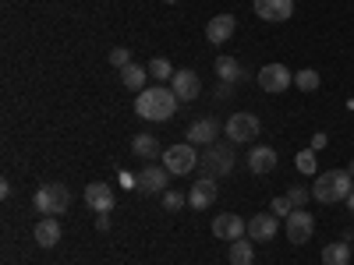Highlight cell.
<instances>
[{
	"instance_id": "cell-15",
	"label": "cell",
	"mask_w": 354,
	"mask_h": 265,
	"mask_svg": "<svg viewBox=\"0 0 354 265\" xmlns=\"http://www.w3.org/2000/svg\"><path fill=\"white\" fill-rule=\"evenodd\" d=\"M170 88L177 92V99H181V103H192V99H198V92H202V81H198L195 71H177L174 81H170Z\"/></svg>"
},
{
	"instance_id": "cell-24",
	"label": "cell",
	"mask_w": 354,
	"mask_h": 265,
	"mask_svg": "<svg viewBox=\"0 0 354 265\" xmlns=\"http://www.w3.org/2000/svg\"><path fill=\"white\" fill-rule=\"evenodd\" d=\"M230 265H252L255 262V248H248V241H230V251H227Z\"/></svg>"
},
{
	"instance_id": "cell-35",
	"label": "cell",
	"mask_w": 354,
	"mask_h": 265,
	"mask_svg": "<svg viewBox=\"0 0 354 265\" xmlns=\"http://www.w3.org/2000/svg\"><path fill=\"white\" fill-rule=\"evenodd\" d=\"M347 173H351V177H354V163H351V166H347Z\"/></svg>"
},
{
	"instance_id": "cell-25",
	"label": "cell",
	"mask_w": 354,
	"mask_h": 265,
	"mask_svg": "<svg viewBox=\"0 0 354 265\" xmlns=\"http://www.w3.org/2000/svg\"><path fill=\"white\" fill-rule=\"evenodd\" d=\"M174 68H170V61L167 57H153L149 61V78H156V81H174Z\"/></svg>"
},
{
	"instance_id": "cell-5",
	"label": "cell",
	"mask_w": 354,
	"mask_h": 265,
	"mask_svg": "<svg viewBox=\"0 0 354 265\" xmlns=\"http://www.w3.org/2000/svg\"><path fill=\"white\" fill-rule=\"evenodd\" d=\"M163 166L174 173V177H185L198 166V153L192 141H181V145H170V149L163 153Z\"/></svg>"
},
{
	"instance_id": "cell-8",
	"label": "cell",
	"mask_w": 354,
	"mask_h": 265,
	"mask_svg": "<svg viewBox=\"0 0 354 265\" xmlns=\"http://www.w3.org/2000/svg\"><path fill=\"white\" fill-rule=\"evenodd\" d=\"M290 85H294V75H290L283 64H266V68L259 71V88H262V92L280 96V92H287Z\"/></svg>"
},
{
	"instance_id": "cell-4",
	"label": "cell",
	"mask_w": 354,
	"mask_h": 265,
	"mask_svg": "<svg viewBox=\"0 0 354 265\" xmlns=\"http://www.w3.org/2000/svg\"><path fill=\"white\" fill-rule=\"evenodd\" d=\"M198 170H202V177H227L230 170H234V149L230 145H209L202 156H198Z\"/></svg>"
},
{
	"instance_id": "cell-28",
	"label": "cell",
	"mask_w": 354,
	"mask_h": 265,
	"mask_svg": "<svg viewBox=\"0 0 354 265\" xmlns=\"http://www.w3.org/2000/svg\"><path fill=\"white\" fill-rule=\"evenodd\" d=\"M294 166H298L301 173H315L319 163H315V149H301L298 156H294Z\"/></svg>"
},
{
	"instance_id": "cell-34",
	"label": "cell",
	"mask_w": 354,
	"mask_h": 265,
	"mask_svg": "<svg viewBox=\"0 0 354 265\" xmlns=\"http://www.w3.org/2000/svg\"><path fill=\"white\" fill-rule=\"evenodd\" d=\"M347 209H351V213H354V191H351V195H347Z\"/></svg>"
},
{
	"instance_id": "cell-27",
	"label": "cell",
	"mask_w": 354,
	"mask_h": 265,
	"mask_svg": "<svg viewBox=\"0 0 354 265\" xmlns=\"http://www.w3.org/2000/svg\"><path fill=\"white\" fill-rule=\"evenodd\" d=\"M185 205H188V195H181V191H163V209L167 213H181L185 209Z\"/></svg>"
},
{
	"instance_id": "cell-22",
	"label": "cell",
	"mask_w": 354,
	"mask_h": 265,
	"mask_svg": "<svg viewBox=\"0 0 354 265\" xmlns=\"http://www.w3.org/2000/svg\"><path fill=\"white\" fill-rule=\"evenodd\" d=\"M216 78L234 85L238 78H245V71H241V64L234 61V57H216Z\"/></svg>"
},
{
	"instance_id": "cell-7",
	"label": "cell",
	"mask_w": 354,
	"mask_h": 265,
	"mask_svg": "<svg viewBox=\"0 0 354 265\" xmlns=\"http://www.w3.org/2000/svg\"><path fill=\"white\" fill-rule=\"evenodd\" d=\"M259 131H262V124H259L255 113H230V121H227V128H223V135H227L230 141H255Z\"/></svg>"
},
{
	"instance_id": "cell-31",
	"label": "cell",
	"mask_w": 354,
	"mask_h": 265,
	"mask_svg": "<svg viewBox=\"0 0 354 265\" xmlns=\"http://www.w3.org/2000/svg\"><path fill=\"white\" fill-rule=\"evenodd\" d=\"M290 213H294V205H290L287 195H283V198H273V216H277V219H287Z\"/></svg>"
},
{
	"instance_id": "cell-16",
	"label": "cell",
	"mask_w": 354,
	"mask_h": 265,
	"mask_svg": "<svg viewBox=\"0 0 354 265\" xmlns=\"http://www.w3.org/2000/svg\"><path fill=\"white\" fill-rule=\"evenodd\" d=\"M277 223H280V219H277L273 213L252 216V219H248V241H259V244H262V241H273V237H277Z\"/></svg>"
},
{
	"instance_id": "cell-11",
	"label": "cell",
	"mask_w": 354,
	"mask_h": 265,
	"mask_svg": "<svg viewBox=\"0 0 354 265\" xmlns=\"http://www.w3.org/2000/svg\"><path fill=\"white\" fill-rule=\"evenodd\" d=\"M245 233H248V223L234 213H220L213 219V237H220V241H241Z\"/></svg>"
},
{
	"instance_id": "cell-3",
	"label": "cell",
	"mask_w": 354,
	"mask_h": 265,
	"mask_svg": "<svg viewBox=\"0 0 354 265\" xmlns=\"http://www.w3.org/2000/svg\"><path fill=\"white\" fill-rule=\"evenodd\" d=\"M32 205L43 213V216H61L71 209V191L64 184H43L32 198Z\"/></svg>"
},
{
	"instance_id": "cell-18",
	"label": "cell",
	"mask_w": 354,
	"mask_h": 265,
	"mask_svg": "<svg viewBox=\"0 0 354 265\" xmlns=\"http://www.w3.org/2000/svg\"><path fill=\"white\" fill-rule=\"evenodd\" d=\"M32 237H36L39 248H57V244H61V223L50 219V216H43V219L36 223V230H32Z\"/></svg>"
},
{
	"instance_id": "cell-17",
	"label": "cell",
	"mask_w": 354,
	"mask_h": 265,
	"mask_svg": "<svg viewBox=\"0 0 354 265\" xmlns=\"http://www.w3.org/2000/svg\"><path fill=\"white\" fill-rule=\"evenodd\" d=\"M234 28H238V18L234 14H216L209 25H205V39H209L213 46H223L234 36Z\"/></svg>"
},
{
	"instance_id": "cell-9",
	"label": "cell",
	"mask_w": 354,
	"mask_h": 265,
	"mask_svg": "<svg viewBox=\"0 0 354 265\" xmlns=\"http://www.w3.org/2000/svg\"><path fill=\"white\" fill-rule=\"evenodd\" d=\"M283 223H287V241H290V244H308V241H312L315 219L308 216V209H294Z\"/></svg>"
},
{
	"instance_id": "cell-19",
	"label": "cell",
	"mask_w": 354,
	"mask_h": 265,
	"mask_svg": "<svg viewBox=\"0 0 354 265\" xmlns=\"http://www.w3.org/2000/svg\"><path fill=\"white\" fill-rule=\"evenodd\" d=\"M248 166H252V173H270L277 166V149H270V145H255V149L248 153Z\"/></svg>"
},
{
	"instance_id": "cell-13",
	"label": "cell",
	"mask_w": 354,
	"mask_h": 265,
	"mask_svg": "<svg viewBox=\"0 0 354 265\" xmlns=\"http://www.w3.org/2000/svg\"><path fill=\"white\" fill-rule=\"evenodd\" d=\"M216 177H198V181L192 184V191H188V205H192V209H209V205L216 202Z\"/></svg>"
},
{
	"instance_id": "cell-2",
	"label": "cell",
	"mask_w": 354,
	"mask_h": 265,
	"mask_svg": "<svg viewBox=\"0 0 354 265\" xmlns=\"http://www.w3.org/2000/svg\"><path fill=\"white\" fill-rule=\"evenodd\" d=\"M354 191V177L347 170H322L315 173V184H312V198H319L322 205H333V202H347V195Z\"/></svg>"
},
{
	"instance_id": "cell-10",
	"label": "cell",
	"mask_w": 354,
	"mask_h": 265,
	"mask_svg": "<svg viewBox=\"0 0 354 265\" xmlns=\"http://www.w3.org/2000/svg\"><path fill=\"white\" fill-rule=\"evenodd\" d=\"M188 141L195 145V149H198V145H202V149H209V145H216V135H220V124L213 121V117H198V121H192L188 124Z\"/></svg>"
},
{
	"instance_id": "cell-30",
	"label": "cell",
	"mask_w": 354,
	"mask_h": 265,
	"mask_svg": "<svg viewBox=\"0 0 354 265\" xmlns=\"http://www.w3.org/2000/svg\"><path fill=\"white\" fill-rule=\"evenodd\" d=\"M110 64H113L117 71H121V68H128V64H131V53H128L124 46H117V50H110Z\"/></svg>"
},
{
	"instance_id": "cell-26",
	"label": "cell",
	"mask_w": 354,
	"mask_h": 265,
	"mask_svg": "<svg viewBox=\"0 0 354 265\" xmlns=\"http://www.w3.org/2000/svg\"><path fill=\"white\" fill-rule=\"evenodd\" d=\"M294 85H298L301 92H315V88H319V71H312V68L298 71V75H294Z\"/></svg>"
},
{
	"instance_id": "cell-29",
	"label": "cell",
	"mask_w": 354,
	"mask_h": 265,
	"mask_svg": "<svg viewBox=\"0 0 354 265\" xmlns=\"http://www.w3.org/2000/svg\"><path fill=\"white\" fill-rule=\"evenodd\" d=\"M287 198H290L294 209H305V202L312 198V191H305L301 184H294V188H287Z\"/></svg>"
},
{
	"instance_id": "cell-37",
	"label": "cell",
	"mask_w": 354,
	"mask_h": 265,
	"mask_svg": "<svg viewBox=\"0 0 354 265\" xmlns=\"http://www.w3.org/2000/svg\"><path fill=\"white\" fill-rule=\"evenodd\" d=\"M351 248H354V244H351Z\"/></svg>"
},
{
	"instance_id": "cell-33",
	"label": "cell",
	"mask_w": 354,
	"mask_h": 265,
	"mask_svg": "<svg viewBox=\"0 0 354 265\" xmlns=\"http://www.w3.org/2000/svg\"><path fill=\"white\" fill-rule=\"evenodd\" d=\"M227 96H230V81H220L216 85V99H227Z\"/></svg>"
},
{
	"instance_id": "cell-12",
	"label": "cell",
	"mask_w": 354,
	"mask_h": 265,
	"mask_svg": "<svg viewBox=\"0 0 354 265\" xmlns=\"http://www.w3.org/2000/svg\"><path fill=\"white\" fill-rule=\"evenodd\" d=\"M82 198H85V205H88V209H93V213H100V216H110V209H113V188L110 184H88L85 191H82Z\"/></svg>"
},
{
	"instance_id": "cell-1",
	"label": "cell",
	"mask_w": 354,
	"mask_h": 265,
	"mask_svg": "<svg viewBox=\"0 0 354 265\" xmlns=\"http://www.w3.org/2000/svg\"><path fill=\"white\" fill-rule=\"evenodd\" d=\"M177 106H181V99H177V92L170 85H149L135 99V113L142 121H170L177 113Z\"/></svg>"
},
{
	"instance_id": "cell-32",
	"label": "cell",
	"mask_w": 354,
	"mask_h": 265,
	"mask_svg": "<svg viewBox=\"0 0 354 265\" xmlns=\"http://www.w3.org/2000/svg\"><path fill=\"white\" fill-rule=\"evenodd\" d=\"M326 141H330V138H326V131H315V135H312V145H308V149H315V153H319V149H326Z\"/></svg>"
},
{
	"instance_id": "cell-23",
	"label": "cell",
	"mask_w": 354,
	"mask_h": 265,
	"mask_svg": "<svg viewBox=\"0 0 354 265\" xmlns=\"http://www.w3.org/2000/svg\"><path fill=\"white\" fill-rule=\"evenodd\" d=\"M131 149H135V156H142V159H156V156H160V141H156L153 135H135V138H131Z\"/></svg>"
},
{
	"instance_id": "cell-20",
	"label": "cell",
	"mask_w": 354,
	"mask_h": 265,
	"mask_svg": "<svg viewBox=\"0 0 354 265\" xmlns=\"http://www.w3.org/2000/svg\"><path fill=\"white\" fill-rule=\"evenodd\" d=\"M145 78H149V68H138V64L121 68V81H124V88H131V92H142V88H149V85H145Z\"/></svg>"
},
{
	"instance_id": "cell-36",
	"label": "cell",
	"mask_w": 354,
	"mask_h": 265,
	"mask_svg": "<svg viewBox=\"0 0 354 265\" xmlns=\"http://www.w3.org/2000/svg\"><path fill=\"white\" fill-rule=\"evenodd\" d=\"M163 4H177V0H163Z\"/></svg>"
},
{
	"instance_id": "cell-21",
	"label": "cell",
	"mask_w": 354,
	"mask_h": 265,
	"mask_svg": "<svg viewBox=\"0 0 354 265\" xmlns=\"http://www.w3.org/2000/svg\"><path fill=\"white\" fill-rule=\"evenodd\" d=\"M351 255H354V248H347V241L326 244V248H322V265H347Z\"/></svg>"
},
{
	"instance_id": "cell-14",
	"label": "cell",
	"mask_w": 354,
	"mask_h": 265,
	"mask_svg": "<svg viewBox=\"0 0 354 265\" xmlns=\"http://www.w3.org/2000/svg\"><path fill=\"white\" fill-rule=\"evenodd\" d=\"M255 14L262 21H287L294 14V0H255Z\"/></svg>"
},
{
	"instance_id": "cell-6",
	"label": "cell",
	"mask_w": 354,
	"mask_h": 265,
	"mask_svg": "<svg viewBox=\"0 0 354 265\" xmlns=\"http://www.w3.org/2000/svg\"><path fill=\"white\" fill-rule=\"evenodd\" d=\"M170 170L167 166H156V163H149V166H142L138 170V177H135V188L142 191V195H163L167 191V184H170Z\"/></svg>"
}]
</instances>
